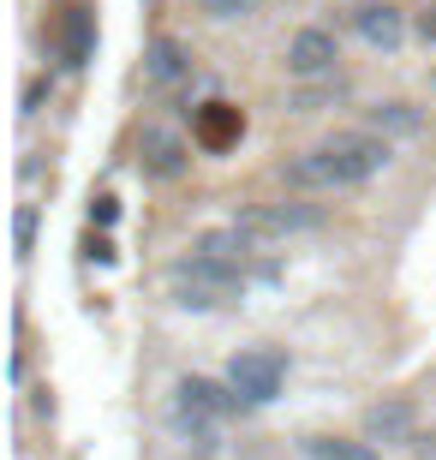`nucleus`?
Returning <instances> with one entry per match:
<instances>
[{
	"mask_svg": "<svg viewBox=\"0 0 436 460\" xmlns=\"http://www.w3.org/2000/svg\"><path fill=\"white\" fill-rule=\"evenodd\" d=\"M168 281H198V288L221 293V299H234V293L245 288L239 263H227V257H209V252H191V245H185V257H174V263H168Z\"/></svg>",
	"mask_w": 436,
	"mask_h": 460,
	"instance_id": "39448f33",
	"label": "nucleus"
},
{
	"mask_svg": "<svg viewBox=\"0 0 436 460\" xmlns=\"http://www.w3.org/2000/svg\"><path fill=\"white\" fill-rule=\"evenodd\" d=\"M180 401H191V407H203L209 419H234V412H252L245 401H239L227 383H209V376H180Z\"/></svg>",
	"mask_w": 436,
	"mask_h": 460,
	"instance_id": "f8f14e48",
	"label": "nucleus"
},
{
	"mask_svg": "<svg viewBox=\"0 0 436 460\" xmlns=\"http://www.w3.org/2000/svg\"><path fill=\"white\" fill-rule=\"evenodd\" d=\"M90 42H96L90 13H85V6H67V13H60V66H85Z\"/></svg>",
	"mask_w": 436,
	"mask_h": 460,
	"instance_id": "4468645a",
	"label": "nucleus"
},
{
	"mask_svg": "<svg viewBox=\"0 0 436 460\" xmlns=\"http://www.w3.org/2000/svg\"><path fill=\"white\" fill-rule=\"evenodd\" d=\"M168 293H174V305H180V311H216L221 305V293L198 288V281H168Z\"/></svg>",
	"mask_w": 436,
	"mask_h": 460,
	"instance_id": "a211bd4d",
	"label": "nucleus"
},
{
	"mask_svg": "<svg viewBox=\"0 0 436 460\" xmlns=\"http://www.w3.org/2000/svg\"><path fill=\"white\" fill-rule=\"evenodd\" d=\"M90 222H96V227H114L120 222V204H114V198H96V204H90Z\"/></svg>",
	"mask_w": 436,
	"mask_h": 460,
	"instance_id": "aec40b11",
	"label": "nucleus"
},
{
	"mask_svg": "<svg viewBox=\"0 0 436 460\" xmlns=\"http://www.w3.org/2000/svg\"><path fill=\"white\" fill-rule=\"evenodd\" d=\"M431 90H436V72H431Z\"/></svg>",
	"mask_w": 436,
	"mask_h": 460,
	"instance_id": "b1692460",
	"label": "nucleus"
},
{
	"mask_svg": "<svg viewBox=\"0 0 436 460\" xmlns=\"http://www.w3.org/2000/svg\"><path fill=\"white\" fill-rule=\"evenodd\" d=\"M90 257L96 263H114V239H90Z\"/></svg>",
	"mask_w": 436,
	"mask_h": 460,
	"instance_id": "5701e85b",
	"label": "nucleus"
},
{
	"mask_svg": "<svg viewBox=\"0 0 436 460\" xmlns=\"http://www.w3.org/2000/svg\"><path fill=\"white\" fill-rule=\"evenodd\" d=\"M287 383V353L281 347H245V353L227 358V389L245 401V407H269Z\"/></svg>",
	"mask_w": 436,
	"mask_h": 460,
	"instance_id": "f03ea898",
	"label": "nucleus"
},
{
	"mask_svg": "<svg viewBox=\"0 0 436 460\" xmlns=\"http://www.w3.org/2000/svg\"><path fill=\"white\" fill-rule=\"evenodd\" d=\"M13 234H18V252H31V239H36V204H18Z\"/></svg>",
	"mask_w": 436,
	"mask_h": 460,
	"instance_id": "6ab92c4d",
	"label": "nucleus"
},
{
	"mask_svg": "<svg viewBox=\"0 0 436 460\" xmlns=\"http://www.w3.org/2000/svg\"><path fill=\"white\" fill-rule=\"evenodd\" d=\"M191 78V49H185L180 36H150L144 42V84L156 90H174Z\"/></svg>",
	"mask_w": 436,
	"mask_h": 460,
	"instance_id": "0eeeda50",
	"label": "nucleus"
},
{
	"mask_svg": "<svg viewBox=\"0 0 436 460\" xmlns=\"http://www.w3.org/2000/svg\"><path fill=\"white\" fill-rule=\"evenodd\" d=\"M239 132H245V114L227 108V102H203L198 119H191V144H198V150H227Z\"/></svg>",
	"mask_w": 436,
	"mask_h": 460,
	"instance_id": "1a4fd4ad",
	"label": "nucleus"
},
{
	"mask_svg": "<svg viewBox=\"0 0 436 460\" xmlns=\"http://www.w3.org/2000/svg\"><path fill=\"white\" fill-rule=\"evenodd\" d=\"M388 162H395V144L359 126V132H329L317 150L287 155L275 173L293 191H352V186H370L377 173H388Z\"/></svg>",
	"mask_w": 436,
	"mask_h": 460,
	"instance_id": "f257e3e1",
	"label": "nucleus"
},
{
	"mask_svg": "<svg viewBox=\"0 0 436 460\" xmlns=\"http://www.w3.org/2000/svg\"><path fill=\"white\" fill-rule=\"evenodd\" d=\"M365 132H377V137H413V132H424V108L419 102H401V96H388V102H377V108H365Z\"/></svg>",
	"mask_w": 436,
	"mask_h": 460,
	"instance_id": "9d476101",
	"label": "nucleus"
},
{
	"mask_svg": "<svg viewBox=\"0 0 436 460\" xmlns=\"http://www.w3.org/2000/svg\"><path fill=\"white\" fill-rule=\"evenodd\" d=\"M138 168L150 173V180H180L191 168V144L174 137L168 126H144V137H138Z\"/></svg>",
	"mask_w": 436,
	"mask_h": 460,
	"instance_id": "423d86ee",
	"label": "nucleus"
},
{
	"mask_svg": "<svg viewBox=\"0 0 436 460\" xmlns=\"http://www.w3.org/2000/svg\"><path fill=\"white\" fill-rule=\"evenodd\" d=\"M413 31H419V42H424V49H436V6H424V13L413 18Z\"/></svg>",
	"mask_w": 436,
	"mask_h": 460,
	"instance_id": "412c9836",
	"label": "nucleus"
},
{
	"mask_svg": "<svg viewBox=\"0 0 436 460\" xmlns=\"http://www.w3.org/2000/svg\"><path fill=\"white\" fill-rule=\"evenodd\" d=\"M413 437V401L388 394L377 407H365V443H406Z\"/></svg>",
	"mask_w": 436,
	"mask_h": 460,
	"instance_id": "9b49d317",
	"label": "nucleus"
},
{
	"mask_svg": "<svg viewBox=\"0 0 436 460\" xmlns=\"http://www.w3.org/2000/svg\"><path fill=\"white\" fill-rule=\"evenodd\" d=\"M185 6L203 13V18H216V24H239V18H257L269 0H185Z\"/></svg>",
	"mask_w": 436,
	"mask_h": 460,
	"instance_id": "f3484780",
	"label": "nucleus"
},
{
	"mask_svg": "<svg viewBox=\"0 0 436 460\" xmlns=\"http://www.w3.org/2000/svg\"><path fill=\"white\" fill-rule=\"evenodd\" d=\"M305 455L311 460H383V448L365 443V437H305Z\"/></svg>",
	"mask_w": 436,
	"mask_h": 460,
	"instance_id": "2eb2a0df",
	"label": "nucleus"
},
{
	"mask_svg": "<svg viewBox=\"0 0 436 460\" xmlns=\"http://www.w3.org/2000/svg\"><path fill=\"white\" fill-rule=\"evenodd\" d=\"M352 31L365 36L370 49L395 54L406 42V13H401V6H388V0H365V6H352Z\"/></svg>",
	"mask_w": 436,
	"mask_h": 460,
	"instance_id": "6e6552de",
	"label": "nucleus"
},
{
	"mask_svg": "<svg viewBox=\"0 0 436 460\" xmlns=\"http://www.w3.org/2000/svg\"><path fill=\"white\" fill-rule=\"evenodd\" d=\"M347 102V84L341 78H317V84H299L293 96H287V114H323V108Z\"/></svg>",
	"mask_w": 436,
	"mask_h": 460,
	"instance_id": "dca6fc26",
	"label": "nucleus"
},
{
	"mask_svg": "<svg viewBox=\"0 0 436 460\" xmlns=\"http://www.w3.org/2000/svg\"><path fill=\"white\" fill-rule=\"evenodd\" d=\"M42 96H49V84H31V90H24V114H42Z\"/></svg>",
	"mask_w": 436,
	"mask_h": 460,
	"instance_id": "4be33fe9",
	"label": "nucleus"
},
{
	"mask_svg": "<svg viewBox=\"0 0 436 460\" xmlns=\"http://www.w3.org/2000/svg\"><path fill=\"white\" fill-rule=\"evenodd\" d=\"M168 425H174V437H180V443L216 448V430H221V419H209L203 407H191V401H180V394H174V407H168Z\"/></svg>",
	"mask_w": 436,
	"mask_h": 460,
	"instance_id": "ddd939ff",
	"label": "nucleus"
},
{
	"mask_svg": "<svg viewBox=\"0 0 436 460\" xmlns=\"http://www.w3.org/2000/svg\"><path fill=\"white\" fill-rule=\"evenodd\" d=\"M281 66H287V78H299V84L335 78V66H341V36L329 31V24H299V31L287 36V49H281Z\"/></svg>",
	"mask_w": 436,
	"mask_h": 460,
	"instance_id": "20e7f679",
	"label": "nucleus"
},
{
	"mask_svg": "<svg viewBox=\"0 0 436 460\" xmlns=\"http://www.w3.org/2000/svg\"><path fill=\"white\" fill-rule=\"evenodd\" d=\"M239 239L245 245H275V239H293V234H311L323 227V209L317 204H252L234 216Z\"/></svg>",
	"mask_w": 436,
	"mask_h": 460,
	"instance_id": "7ed1b4c3",
	"label": "nucleus"
}]
</instances>
